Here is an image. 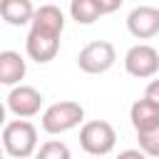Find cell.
<instances>
[{
	"label": "cell",
	"instance_id": "cell-16",
	"mask_svg": "<svg viewBox=\"0 0 159 159\" xmlns=\"http://www.w3.org/2000/svg\"><path fill=\"white\" fill-rule=\"evenodd\" d=\"M144 97L159 109V80H152L149 84H147V89H144Z\"/></svg>",
	"mask_w": 159,
	"mask_h": 159
},
{
	"label": "cell",
	"instance_id": "cell-13",
	"mask_svg": "<svg viewBox=\"0 0 159 159\" xmlns=\"http://www.w3.org/2000/svg\"><path fill=\"white\" fill-rule=\"evenodd\" d=\"M137 142H139V149L147 157H159V119L137 129Z\"/></svg>",
	"mask_w": 159,
	"mask_h": 159
},
{
	"label": "cell",
	"instance_id": "cell-5",
	"mask_svg": "<svg viewBox=\"0 0 159 159\" xmlns=\"http://www.w3.org/2000/svg\"><path fill=\"white\" fill-rule=\"evenodd\" d=\"M124 70L137 80H152L159 72V52L144 42L132 45L124 55Z\"/></svg>",
	"mask_w": 159,
	"mask_h": 159
},
{
	"label": "cell",
	"instance_id": "cell-2",
	"mask_svg": "<svg viewBox=\"0 0 159 159\" xmlns=\"http://www.w3.org/2000/svg\"><path fill=\"white\" fill-rule=\"evenodd\" d=\"M82 122H84V107L80 102H72V99L55 102L42 112V129L47 134L70 132V129L80 127Z\"/></svg>",
	"mask_w": 159,
	"mask_h": 159
},
{
	"label": "cell",
	"instance_id": "cell-8",
	"mask_svg": "<svg viewBox=\"0 0 159 159\" xmlns=\"http://www.w3.org/2000/svg\"><path fill=\"white\" fill-rule=\"evenodd\" d=\"M7 109L22 119L35 117L42 109V92L30 87V84H15L7 94Z\"/></svg>",
	"mask_w": 159,
	"mask_h": 159
},
{
	"label": "cell",
	"instance_id": "cell-6",
	"mask_svg": "<svg viewBox=\"0 0 159 159\" xmlns=\"http://www.w3.org/2000/svg\"><path fill=\"white\" fill-rule=\"evenodd\" d=\"M25 52L37 65H47L60 52V35H52V32L37 30V27H30V32L25 37Z\"/></svg>",
	"mask_w": 159,
	"mask_h": 159
},
{
	"label": "cell",
	"instance_id": "cell-9",
	"mask_svg": "<svg viewBox=\"0 0 159 159\" xmlns=\"http://www.w3.org/2000/svg\"><path fill=\"white\" fill-rule=\"evenodd\" d=\"M25 72H27V65H25L20 52H15V50H2L0 52V84L15 87V84L22 82Z\"/></svg>",
	"mask_w": 159,
	"mask_h": 159
},
{
	"label": "cell",
	"instance_id": "cell-12",
	"mask_svg": "<svg viewBox=\"0 0 159 159\" xmlns=\"http://www.w3.org/2000/svg\"><path fill=\"white\" fill-rule=\"evenodd\" d=\"M70 17L77 25H92L102 17L94 0H70Z\"/></svg>",
	"mask_w": 159,
	"mask_h": 159
},
{
	"label": "cell",
	"instance_id": "cell-17",
	"mask_svg": "<svg viewBox=\"0 0 159 159\" xmlns=\"http://www.w3.org/2000/svg\"><path fill=\"white\" fill-rule=\"evenodd\" d=\"M119 157H139V159H142V157H147V154H144L142 149H124Z\"/></svg>",
	"mask_w": 159,
	"mask_h": 159
},
{
	"label": "cell",
	"instance_id": "cell-11",
	"mask_svg": "<svg viewBox=\"0 0 159 159\" xmlns=\"http://www.w3.org/2000/svg\"><path fill=\"white\" fill-rule=\"evenodd\" d=\"M32 15H35V7L30 0H0V17L12 27L27 25Z\"/></svg>",
	"mask_w": 159,
	"mask_h": 159
},
{
	"label": "cell",
	"instance_id": "cell-14",
	"mask_svg": "<svg viewBox=\"0 0 159 159\" xmlns=\"http://www.w3.org/2000/svg\"><path fill=\"white\" fill-rule=\"evenodd\" d=\"M37 157L40 159H70V147L57 139H50L37 149Z\"/></svg>",
	"mask_w": 159,
	"mask_h": 159
},
{
	"label": "cell",
	"instance_id": "cell-3",
	"mask_svg": "<svg viewBox=\"0 0 159 159\" xmlns=\"http://www.w3.org/2000/svg\"><path fill=\"white\" fill-rule=\"evenodd\" d=\"M117 144V132L109 122L104 119H92V122H84L82 129H80V147L92 154V157H104L114 149Z\"/></svg>",
	"mask_w": 159,
	"mask_h": 159
},
{
	"label": "cell",
	"instance_id": "cell-1",
	"mask_svg": "<svg viewBox=\"0 0 159 159\" xmlns=\"http://www.w3.org/2000/svg\"><path fill=\"white\" fill-rule=\"evenodd\" d=\"M2 149L15 159H27L37 152V127L22 117L5 122L2 127Z\"/></svg>",
	"mask_w": 159,
	"mask_h": 159
},
{
	"label": "cell",
	"instance_id": "cell-18",
	"mask_svg": "<svg viewBox=\"0 0 159 159\" xmlns=\"http://www.w3.org/2000/svg\"><path fill=\"white\" fill-rule=\"evenodd\" d=\"M5 122H7V104L0 102V129L5 127Z\"/></svg>",
	"mask_w": 159,
	"mask_h": 159
},
{
	"label": "cell",
	"instance_id": "cell-19",
	"mask_svg": "<svg viewBox=\"0 0 159 159\" xmlns=\"http://www.w3.org/2000/svg\"><path fill=\"white\" fill-rule=\"evenodd\" d=\"M2 152H5V149H2V144H0V157H2Z\"/></svg>",
	"mask_w": 159,
	"mask_h": 159
},
{
	"label": "cell",
	"instance_id": "cell-4",
	"mask_svg": "<svg viewBox=\"0 0 159 159\" xmlns=\"http://www.w3.org/2000/svg\"><path fill=\"white\" fill-rule=\"evenodd\" d=\"M117 62V50L107 40H94L77 52V67L87 75H104Z\"/></svg>",
	"mask_w": 159,
	"mask_h": 159
},
{
	"label": "cell",
	"instance_id": "cell-15",
	"mask_svg": "<svg viewBox=\"0 0 159 159\" xmlns=\"http://www.w3.org/2000/svg\"><path fill=\"white\" fill-rule=\"evenodd\" d=\"M94 2H97V7H99L102 15H112V12H117L122 7L124 0H94Z\"/></svg>",
	"mask_w": 159,
	"mask_h": 159
},
{
	"label": "cell",
	"instance_id": "cell-10",
	"mask_svg": "<svg viewBox=\"0 0 159 159\" xmlns=\"http://www.w3.org/2000/svg\"><path fill=\"white\" fill-rule=\"evenodd\" d=\"M30 27H37V30H45V32H52V35H62L65 30V15L57 5H40L30 20Z\"/></svg>",
	"mask_w": 159,
	"mask_h": 159
},
{
	"label": "cell",
	"instance_id": "cell-7",
	"mask_svg": "<svg viewBox=\"0 0 159 159\" xmlns=\"http://www.w3.org/2000/svg\"><path fill=\"white\" fill-rule=\"evenodd\" d=\"M127 30L137 40H152L159 35V7L154 5H137L127 15Z\"/></svg>",
	"mask_w": 159,
	"mask_h": 159
}]
</instances>
